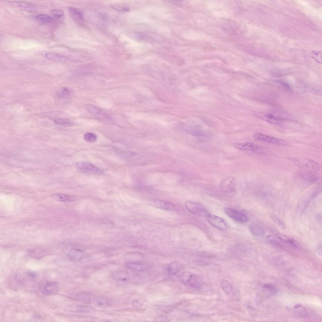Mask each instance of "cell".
Wrapping results in <instances>:
<instances>
[{"instance_id":"cell-1","label":"cell","mask_w":322,"mask_h":322,"mask_svg":"<svg viewBox=\"0 0 322 322\" xmlns=\"http://www.w3.org/2000/svg\"><path fill=\"white\" fill-rule=\"evenodd\" d=\"M38 289L44 295H52L56 294L59 290L58 283L55 282L42 280L38 285Z\"/></svg>"},{"instance_id":"cell-2","label":"cell","mask_w":322,"mask_h":322,"mask_svg":"<svg viewBox=\"0 0 322 322\" xmlns=\"http://www.w3.org/2000/svg\"><path fill=\"white\" fill-rule=\"evenodd\" d=\"M74 166L80 170L85 173L99 175L102 173L103 171L93 164L86 161L75 162L73 164Z\"/></svg>"},{"instance_id":"cell-3","label":"cell","mask_w":322,"mask_h":322,"mask_svg":"<svg viewBox=\"0 0 322 322\" xmlns=\"http://www.w3.org/2000/svg\"><path fill=\"white\" fill-rule=\"evenodd\" d=\"M253 137L257 141L276 145L285 146L288 145V143L285 140L260 133H255Z\"/></svg>"},{"instance_id":"cell-4","label":"cell","mask_w":322,"mask_h":322,"mask_svg":"<svg viewBox=\"0 0 322 322\" xmlns=\"http://www.w3.org/2000/svg\"><path fill=\"white\" fill-rule=\"evenodd\" d=\"M289 160L299 166L313 170H320L321 167L315 161L308 158H290Z\"/></svg>"},{"instance_id":"cell-5","label":"cell","mask_w":322,"mask_h":322,"mask_svg":"<svg viewBox=\"0 0 322 322\" xmlns=\"http://www.w3.org/2000/svg\"><path fill=\"white\" fill-rule=\"evenodd\" d=\"M185 206L188 211L194 214L206 216L208 214L205 207L198 203L187 201L185 203Z\"/></svg>"},{"instance_id":"cell-6","label":"cell","mask_w":322,"mask_h":322,"mask_svg":"<svg viewBox=\"0 0 322 322\" xmlns=\"http://www.w3.org/2000/svg\"><path fill=\"white\" fill-rule=\"evenodd\" d=\"M180 279L185 284L196 289H199L201 287L200 282L191 273L185 272L181 275Z\"/></svg>"},{"instance_id":"cell-7","label":"cell","mask_w":322,"mask_h":322,"mask_svg":"<svg viewBox=\"0 0 322 322\" xmlns=\"http://www.w3.org/2000/svg\"><path fill=\"white\" fill-rule=\"evenodd\" d=\"M225 213L234 220L241 223L247 222L248 220L247 216L243 212L230 208L225 209Z\"/></svg>"},{"instance_id":"cell-8","label":"cell","mask_w":322,"mask_h":322,"mask_svg":"<svg viewBox=\"0 0 322 322\" xmlns=\"http://www.w3.org/2000/svg\"><path fill=\"white\" fill-rule=\"evenodd\" d=\"M206 219L209 224L215 228L223 230L227 228V225L225 221L216 215L208 214L206 216Z\"/></svg>"},{"instance_id":"cell-9","label":"cell","mask_w":322,"mask_h":322,"mask_svg":"<svg viewBox=\"0 0 322 322\" xmlns=\"http://www.w3.org/2000/svg\"><path fill=\"white\" fill-rule=\"evenodd\" d=\"M234 147L241 151H250L256 152H262L261 147L253 143L245 142L235 143Z\"/></svg>"},{"instance_id":"cell-10","label":"cell","mask_w":322,"mask_h":322,"mask_svg":"<svg viewBox=\"0 0 322 322\" xmlns=\"http://www.w3.org/2000/svg\"><path fill=\"white\" fill-rule=\"evenodd\" d=\"M254 115L261 119L275 124H280L284 120L282 117L271 114L256 113Z\"/></svg>"},{"instance_id":"cell-11","label":"cell","mask_w":322,"mask_h":322,"mask_svg":"<svg viewBox=\"0 0 322 322\" xmlns=\"http://www.w3.org/2000/svg\"><path fill=\"white\" fill-rule=\"evenodd\" d=\"M151 204L154 207L167 210H172L175 209L174 205L172 203L164 201L155 200L151 202Z\"/></svg>"},{"instance_id":"cell-12","label":"cell","mask_w":322,"mask_h":322,"mask_svg":"<svg viewBox=\"0 0 322 322\" xmlns=\"http://www.w3.org/2000/svg\"><path fill=\"white\" fill-rule=\"evenodd\" d=\"M10 3L13 6L29 11H33L36 10V6L31 3L20 1H10Z\"/></svg>"},{"instance_id":"cell-13","label":"cell","mask_w":322,"mask_h":322,"mask_svg":"<svg viewBox=\"0 0 322 322\" xmlns=\"http://www.w3.org/2000/svg\"><path fill=\"white\" fill-rule=\"evenodd\" d=\"M112 276L115 280L123 282L127 281L129 279L130 277L127 271L123 270L114 272L112 274Z\"/></svg>"},{"instance_id":"cell-14","label":"cell","mask_w":322,"mask_h":322,"mask_svg":"<svg viewBox=\"0 0 322 322\" xmlns=\"http://www.w3.org/2000/svg\"><path fill=\"white\" fill-rule=\"evenodd\" d=\"M69 10L72 17L78 23H82L84 18L80 11L77 8L73 7H69Z\"/></svg>"},{"instance_id":"cell-15","label":"cell","mask_w":322,"mask_h":322,"mask_svg":"<svg viewBox=\"0 0 322 322\" xmlns=\"http://www.w3.org/2000/svg\"><path fill=\"white\" fill-rule=\"evenodd\" d=\"M300 178L304 180L311 182H316L320 179V177L310 173L302 172L299 174Z\"/></svg>"},{"instance_id":"cell-16","label":"cell","mask_w":322,"mask_h":322,"mask_svg":"<svg viewBox=\"0 0 322 322\" xmlns=\"http://www.w3.org/2000/svg\"><path fill=\"white\" fill-rule=\"evenodd\" d=\"M181 269V264L178 262L175 261L171 262L168 267V272L169 274L175 275L178 274Z\"/></svg>"},{"instance_id":"cell-17","label":"cell","mask_w":322,"mask_h":322,"mask_svg":"<svg viewBox=\"0 0 322 322\" xmlns=\"http://www.w3.org/2000/svg\"><path fill=\"white\" fill-rule=\"evenodd\" d=\"M250 229L253 235L257 237H261L264 236L265 231L261 227L255 225H251Z\"/></svg>"},{"instance_id":"cell-18","label":"cell","mask_w":322,"mask_h":322,"mask_svg":"<svg viewBox=\"0 0 322 322\" xmlns=\"http://www.w3.org/2000/svg\"><path fill=\"white\" fill-rule=\"evenodd\" d=\"M125 266L128 269L138 271H143L145 269L140 262H129L126 264Z\"/></svg>"},{"instance_id":"cell-19","label":"cell","mask_w":322,"mask_h":322,"mask_svg":"<svg viewBox=\"0 0 322 322\" xmlns=\"http://www.w3.org/2000/svg\"><path fill=\"white\" fill-rule=\"evenodd\" d=\"M45 57L47 59L56 61H62L65 60V57L58 54L54 53H47L45 54Z\"/></svg>"},{"instance_id":"cell-20","label":"cell","mask_w":322,"mask_h":322,"mask_svg":"<svg viewBox=\"0 0 322 322\" xmlns=\"http://www.w3.org/2000/svg\"><path fill=\"white\" fill-rule=\"evenodd\" d=\"M68 256L69 258L72 261H77L81 259L82 253L79 250L73 249L69 252Z\"/></svg>"},{"instance_id":"cell-21","label":"cell","mask_w":322,"mask_h":322,"mask_svg":"<svg viewBox=\"0 0 322 322\" xmlns=\"http://www.w3.org/2000/svg\"><path fill=\"white\" fill-rule=\"evenodd\" d=\"M221 286L222 289L226 294H229L232 292L233 289L232 286L228 280H223L221 282Z\"/></svg>"},{"instance_id":"cell-22","label":"cell","mask_w":322,"mask_h":322,"mask_svg":"<svg viewBox=\"0 0 322 322\" xmlns=\"http://www.w3.org/2000/svg\"><path fill=\"white\" fill-rule=\"evenodd\" d=\"M75 299L80 302L85 303H90L92 300L89 295L85 293H80L76 294Z\"/></svg>"},{"instance_id":"cell-23","label":"cell","mask_w":322,"mask_h":322,"mask_svg":"<svg viewBox=\"0 0 322 322\" xmlns=\"http://www.w3.org/2000/svg\"><path fill=\"white\" fill-rule=\"evenodd\" d=\"M71 92V90L69 88L62 87L58 90L56 95L58 97L60 98H63L70 95Z\"/></svg>"},{"instance_id":"cell-24","label":"cell","mask_w":322,"mask_h":322,"mask_svg":"<svg viewBox=\"0 0 322 322\" xmlns=\"http://www.w3.org/2000/svg\"><path fill=\"white\" fill-rule=\"evenodd\" d=\"M94 302L97 306L100 307H108L110 304V301L104 297H99L95 299Z\"/></svg>"},{"instance_id":"cell-25","label":"cell","mask_w":322,"mask_h":322,"mask_svg":"<svg viewBox=\"0 0 322 322\" xmlns=\"http://www.w3.org/2000/svg\"><path fill=\"white\" fill-rule=\"evenodd\" d=\"M53 197L56 201L63 202L71 201V197L68 195L60 193H56L53 195Z\"/></svg>"},{"instance_id":"cell-26","label":"cell","mask_w":322,"mask_h":322,"mask_svg":"<svg viewBox=\"0 0 322 322\" xmlns=\"http://www.w3.org/2000/svg\"><path fill=\"white\" fill-rule=\"evenodd\" d=\"M85 108L86 110L91 114L98 115L101 113V110L99 108L93 105L86 104Z\"/></svg>"},{"instance_id":"cell-27","label":"cell","mask_w":322,"mask_h":322,"mask_svg":"<svg viewBox=\"0 0 322 322\" xmlns=\"http://www.w3.org/2000/svg\"><path fill=\"white\" fill-rule=\"evenodd\" d=\"M35 18L36 20L43 22H50L53 19L52 17L45 14H38L35 17Z\"/></svg>"},{"instance_id":"cell-28","label":"cell","mask_w":322,"mask_h":322,"mask_svg":"<svg viewBox=\"0 0 322 322\" xmlns=\"http://www.w3.org/2000/svg\"><path fill=\"white\" fill-rule=\"evenodd\" d=\"M84 138L86 142L92 143L95 142L97 140V136L93 133L88 132L86 133L84 135Z\"/></svg>"},{"instance_id":"cell-29","label":"cell","mask_w":322,"mask_h":322,"mask_svg":"<svg viewBox=\"0 0 322 322\" xmlns=\"http://www.w3.org/2000/svg\"><path fill=\"white\" fill-rule=\"evenodd\" d=\"M54 121L57 124L65 126H69L71 124L69 119L65 118L55 119Z\"/></svg>"},{"instance_id":"cell-30","label":"cell","mask_w":322,"mask_h":322,"mask_svg":"<svg viewBox=\"0 0 322 322\" xmlns=\"http://www.w3.org/2000/svg\"><path fill=\"white\" fill-rule=\"evenodd\" d=\"M114 9L119 11H127L128 10V7L125 5L120 4H114L111 5Z\"/></svg>"},{"instance_id":"cell-31","label":"cell","mask_w":322,"mask_h":322,"mask_svg":"<svg viewBox=\"0 0 322 322\" xmlns=\"http://www.w3.org/2000/svg\"><path fill=\"white\" fill-rule=\"evenodd\" d=\"M311 57L314 58L317 62L321 63V53L319 51H313L311 55Z\"/></svg>"},{"instance_id":"cell-32","label":"cell","mask_w":322,"mask_h":322,"mask_svg":"<svg viewBox=\"0 0 322 322\" xmlns=\"http://www.w3.org/2000/svg\"><path fill=\"white\" fill-rule=\"evenodd\" d=\"M52 14L54 17L57 18L61 17L64 14V11L60 9H53L51 10Z\"/></svg>"},{"instance_id":"cell-33","label":"cell","mask_w":322,"mask_h":322,"mask_svg":"<svg viewBox=\"0 0 322 322\" xmlns=\"http://www.w3.org/2000/svg\"><path fill=\"white\" fill-rule=\"evenodd\" d=\"M268 241L271 244L276 246H279L280 244L279 242L273 236H268L267 237Z\"/></svg>"},{"instance_id":"cell-34","label":"cell","mask_w":322,"mask_h":322,"mask_svg":"<svg viewBox=\"0 0 322 322\" xmlns=\"http://www.w3.org/2000/svg\"><path fill=\"white\" fill-rule=\"evenodd\" d=\"M92 308L86 306H80L78 307L77 310L78 311L83 312H89L92 310Z\"/></svg>"},{"instance_id":"cell-35","label":"cell","mask_w":322,"mask_h":322,"mask_svg":"<svg viewBox=\"0 0 322 322\" xmlns=\"http://www.w3.org/2000/svg\"><path fill=\"white\" fill-rule=\"evenodd\" d=\"M264 287L265 289L269 290L273 294L275 293L276 291L275 288L272 285L270 284H265L264 285Z\"/></svg>"},{"instance_id":"cell-36","label":"cell","mask_w":322,"mask_h":322,"mask_svg":"<svg viewBox=\"0 0 322 322\" xmlns=\"http://www.w3.org/2000/svg\"><path fill=\"white\" fill-rule=\"evenodd\" d=\"M288 242L291 246L294 247H297V246L295 241L291 238H288L287 239Z\"/></svg>"},{"instance_id":"cell-37","label":"cell","mask_w":322,"mask_h":322,"mask_svg":"<svg viewBox=\"0 0 322 322\" xmlns=\"http://www.w3.org/2000/svg\"><path fill=\"white\" fill-rule=\"evenodd\" d=\"M272 218H273V219L277 223V224H279V225L282 226V228L284 227V226L282 223L280 221H279V219L278 218H277L276 216H272Z\"/></svg>"},{"instance_id":"cell-38","label":"cell","mask_w":322,"mask_h":322,"mask_svg":"<svg viewBox=\"0 0 322 322\" xmlns=\"http://www.w3.org/2000/svg\"><path fill=\"white\" fill-rule=\"evenodd\" d=\"M166 319H167L166 317L164 316H161L160 317H158L157 319V320H158V321H164V320H165Z\"/></svg>"}]
</instances>
